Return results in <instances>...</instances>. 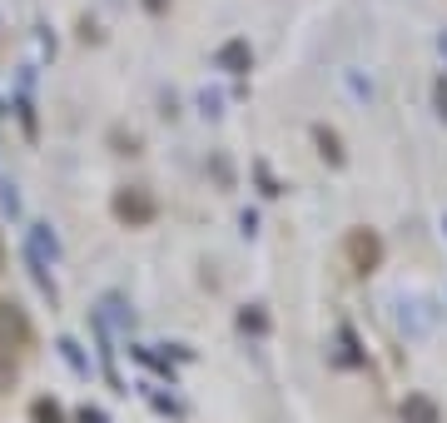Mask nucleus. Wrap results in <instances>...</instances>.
<instances>
[{
  "mask_svg": "<svg viewBox=\"0 0 447 423\" xmlns=\"http://www.w3.org/2000/svg\"><path fill=\"white\" fill-rule=\"evenodd\" d=\"M413 423H442L437 418V403H427V398H408V408H403Z\"/></svg>",
  "mask_w": 447,
  "mask_h": 423,
  "instance_id": "f257e3e1",
  "label": "nucleus"
}]
</instances>
